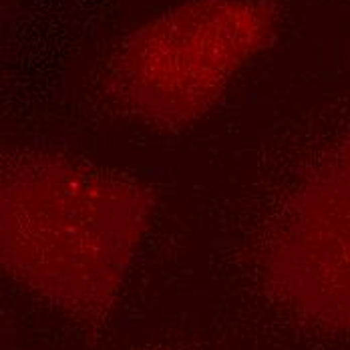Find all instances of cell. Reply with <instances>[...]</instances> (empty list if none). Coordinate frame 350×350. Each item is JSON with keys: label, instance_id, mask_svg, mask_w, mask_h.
Masks as SVG:
<instances>
[{"label": "cell", "instance_id": "cell-1", "mask_svg": "<svg viewBox=\"0 0 350 350\" xmlns=\"http://www.w3.org/2000/svg\"><path fill=\"white\" fill-rule=\"evenodd\" d=\"M151 206L135 181L61 155H25L2 174V264L59 310L101 320L119 296Z\"/></svg>", "mask_w": 350, "mask_h": 350}, {"label": "cell", "instance_id": "cell-2", "mask_svg": "<svg viewBox=\"0 0 350 350\" xmlns=\"http://www.w3.org/2000/svg\"><path fill=\"white\" fill-rule=\"evenodd\" d=\"M270 31L272 16L247 0H200L167 12L127 42L119 99L151 125H187L210 111Z\"/></svg>", "mask_w": 350, "mask_h": 350}, {"label": "cell", "instance_id": "cell-3", "mask_svg": "<svg viewBox=\"0 0 350 350\" xmlns=\"http://www.w3.org/2000/svg\"><path fill=\"white\" fill-rule=\"evenodd\" d=\"M266 280L292 312L350 332V139L288 200L266 252Z\"/></svg>", "mask_w": 350, "mask_h": 350}]
</instances>
